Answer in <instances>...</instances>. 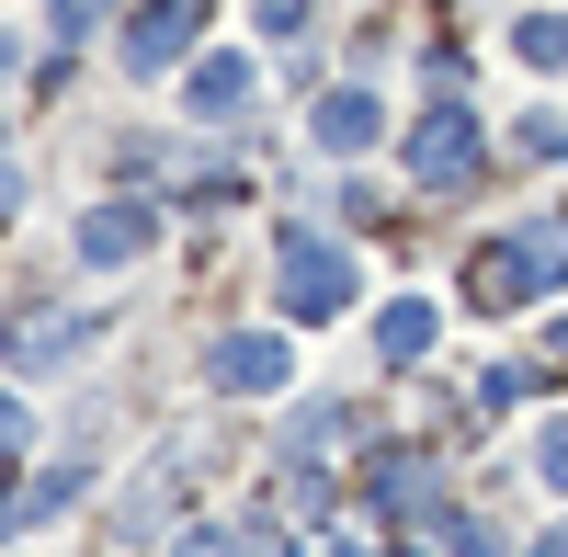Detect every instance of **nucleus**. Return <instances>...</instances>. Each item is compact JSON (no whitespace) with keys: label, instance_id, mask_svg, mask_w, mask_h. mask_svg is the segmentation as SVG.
Returning <instances> with one entry per match:
<instances>
[{"label":"nucleus","instance_id":"obj_7","mask_svg":"<svg viewBox=\"0 0 568 557\" xmlns=\"http://www.w3.org/2000/svg\"><path fill=\"white\" fill-rule=\"evenodd\" d=\"M149 240H160V216H149V205H91V216H80V262H103V273L136 262Z\"/></svg>","mask_w":568,"mask_h":557},{"label":"nucleus","instance_id":"obj_15","mask_svg":"<svg viewBox=\"0 0 568 557\" xmlns=\"http://www.w3.org/2000/svg\"><path fill=\"white\" fill-rule=\"evenodd\" d=\"M535 467H546V489H568V422H546V444H535Z\"/></svg>","mask_w":568,"mask_h":557},{"label":"nucleus","instance_id":"obj_14","mask_svg":"<svg viewBox=\"0 0 568 557\" xmlns=\"http://www.w3.org/2000/svg\"><path fill=\"white\" fill-rule=\"evenodd\" d=\"M524 69H568V23H524Z\"/></svg>","mask_w":568,"mask_h":557},{"label":"nucleus","instance_id":"obj_1","mask_svg":"<svg viewBox=\"0 0 568 557\" xmlns=\"http://www.w3.org/2000/svg\"><path fill=\"white\" fill-rule=\"evenodd\" d=\"M546 285H568V227H524L511 251H478V273H466V296H478V307H524V296H546Z\"/></svg>","mask_w":568,"mask_h":557},{"label":"nucleus","instance_id":"obj_8","mask_svg":"<svg viewBox=\"0 0 568 557\" xmlns=\"http://www.w3.org/2000/svg\"><path fill=\"white\" fill-rule=\"evenodd\" d=\"M375 513H420V524H433L444 513V489H433V467H420V455H375Z\"/></svg>","mask_w":568,"mask_h":557},{"label":"nucleus","instance_id":"obj_4","mask_svg":"<svg viewBox=\"0 0 568 557\" xmlns=\"http://www.w3.org/2000/svg\"><path fill=\"white\" fill-rule=\"evenodd\" d=\"M205 376H216V387H240V398H273L284 376H296V353H284V331H240V342H216V353H205Z\"/></svg>","mask_w":568,"mask_h":557},{"label":"nucleus","instance_id":"obj_11","mask_svg":"<svg viewBox=\"0 0 568 557\" xmlns=\"http://www.w3.org/2000/svg\"><path fill=\"white\" fill-rule=\"evenodd\" d=\"M80 353V318H34V331L12 342V364H23V376H34V364H69Z\"/></svg>","mask_w":568,"mask_h":557},{"label":"nucleus","instance_id":"obj_9","mask_svg":"<svg viewBox=\"0 0 568 557\" xmlns=\"http://www.w3.org/2000/svg\"><path fill=\"white\" fill-rule=\"evenodd\" d=\"M375 353H387V364H420V353H433V307H420V296H398L387 318H375Z\"/></svg>","mask_w":568,"mask_h":557},{"label":"nucleus","instance_id":"obj_3","mask_svg":"<svg viewBox=\"0 0 568 557\" xmlns=\"http://www.w3.org/2000/svg\"><path fill=\"white\" fill-rule=\"evenodd\" d=\"M466 171H478V125H466L455 103H444V114H420V125H409V182H433V194H455Z\"/></svg>","mask_w":568,"mask_h":557},{"label":"nucleus","instance_id":"obj_13","mask_svg":"<svg viewBox=\"0 0 568 557\" xmlns=\"http://www.w3.org/2000/svg\"><path fill=\"white\" fill-rule=\"evenodd\" d=\"M69 489H80V467H45V478L23 489V513H12V524H45V513H58V500H69Z\"/></svg>","mask_w":568,"mask_h":557},{"label":"nucleus","instance_id":"obj_2","mask_svg":"<svg viewBox=\"0 0 568 557\" xmlns=\"http://www.w3.org/2000/svg\"><path fill=\"white\" fill-rule=\"evenodd\" d=\"M342 307H353V251L296 240L284 251V318H342Z\"/></svg>","mask_w":568,"mask_h":557},{"label":"nucleus","instance_id":"obj_12","mask_svg":"<svg viewBox=\"0 0 568 557\" xmlns=\"http://www.w3.org/2000/svg\"><path fill=\"white\" fill-rule=\"evenodd\" d=\"M342 422H353V409H296V422H284V455H329V444H342Z\"/></svg>","mask_w":568,"mask_h":557},{"label":"nucleus","instance_id":"obj_10","mask_svg":"<svg viewBox=\"0 0 568 557\" xmlns=\"http://www.w3.org/2000/svg\"><path fill=\"white\" fill-rule=\"evenodd\" d=\"M251 103V58H216V69H194V114H240Z\"/></svg>","mask_w":568,"mask_h":557},{"label":"nucleus","instance_id":"obj_5","mask_svg":"<svg viewBox=\"0 0 568 557\" xmlns=\"http://www.w3.org/2000/svg\"><path fill=\"white\" fill-rule=\"evenodd\" d=\"M194 34H205V0H149V12L125 23V69L149 80V69H171L182 45H194Z\"/></svg>","mask_w":568,"mask_h":557},{"label":"nucleus","instance_id":"obj_6","mask_svg":"<svg viewBox=\"0 0 568 557\" xmlns=\"http://www.w3.org/2000/svg\"><path fill=\"white\" fill-rule=\"evenodd\" d=\"M307 136L329 160H353V149H375V91L364 80H342V91H318V114H307Z\"/></svg>","mask_w":568,"mask_h":557}]
</instances>
